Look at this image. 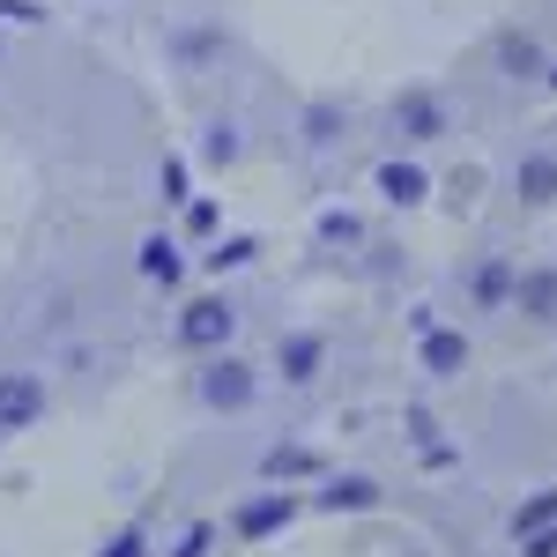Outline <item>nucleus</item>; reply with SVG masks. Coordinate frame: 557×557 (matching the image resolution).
Segmentation results:
<instances>
[{"label": "nucleus", "mask_w": 557, "mask_h": 557, "mask_svg": "<svg viewBox=\"0 0 557 557\" xmlns=\"http://www.w3.org/2000/svg\"><path fill=\"white\" fill-rule=\"evenodd\" d=\"M394 127L409 134V141H431V134H446V112H438V97H424V89H409V97L394 104Z\"/></svg>", "instance_id": "nucleus-7"}, {"label": "nucleus", "mask_w": 557, "mask_h": 557, "mask_svg": "<svg viewBox=\"0 0 557 557\" xmlns=\"http://www.w3.org/2000/svg\"><path fill=\"white\" fill-rule=\"evenodd\" d=\"M506 290H513V275H506L498 260H483V268H475V298H483V305H498Z\"/></svg>", "instance_id": "nucleus-18"}, {"label": "nucleus", "mask_w": 557, "mask_h": 557, "mask_svg": "<svg viewBox=\"0 0 557 557\" xmlns=\"http://www.w3.org/2000/svg\"><path fill=\"white\" fill-rule=\"evenodd\" d=\"M209 550H215V528H209V520H194V528H186L164 557H209Z\"/></svg>", "instance_id": "nucleus-19"}, {"label": "nucleus", "mask_w": 557, "mask_h": 557, "mask_svg": "<svg viewBox=\"0 0 557 557\" xmlns=\"http://www.w3.org/2000/svg\"><path fill=\"white\" fill-rule=\"evenodd\" d=\"M320 469V454H305V446H268L260 454V475L268 483H298V475H312Z\"/></svg>", "instance_id": "nucleus-8"}, {"label": "nucleus", "mask_w": 557, "mask_h": 557, "mask_svg": "<svg viewBox=\"0 0 557 557\" xmlns=\"http://www.w3.org/2000/svg\"><path fill=\"white\" fill-rule=\"evenodd\" d=\"M97 557H149V528H120V535H104V550Z\"/></svg>", "instance_id": "nucleus-20"}, {"label": "nucleus", "mask_w": 557, "mask_h": 557, "mask_svg": "<svg viewBox=\"0 0 557 557\" xmlns=\"http://www.w3.org/2000/svg\"><path fill=\"white\" fill-rule=\"evenodd\" d=\"M372 498H380V491H372V483H364V475H335V483H327V491H320V506H335V513H357V506H372Z\"/></svg>", "instance_id": "nucleus-12"}, {"label": "nucleus", "mask_w": 557, "mask_h": 557, "mask_svg": "<svg viewBox=\"0 0 557 557\" xmlns=\"http://www.w3.org/2000/svg\"><path fill=\"white\" fill-rule=\"evenodd\" d=\"M305 127H312V141H335V112H327V104H312V120H305Z\"/></svg>", "instance_id": "nucleus-24"}, {"label": "nucleus", "mask_w": 557, "mask_h": 557, "mask_svg": "<svg viewBox=\"0 0 557 557\" xmlns=\"http://www.w3.org/2000/svg\"><path fill=\"white\" fill-rule=\"evenodd\" d=\"M45 424V380L38 372H0V431Z\"/></svg>", "instance_id": "nucleus-3"}, {"label": "nucleus", "mask_w": 557, "mask_h": 557, "mask_svg": "<svg viewBox=\"0 0 557 557\" xmlns=\"http://www.w3.org/2000/svg\"><path fill=\"white\" fill-rule=\"evenodd\" d=\"M253 253H260L253 238H215L209 253H201V268H209V275H223V268H246Z\"/></svg>", "instance_id": "nucleus-15"}, {"label": "nucleus", "mask_w": 557, "mask_h": 557, "mask_svg": "<svg viewBox=\"0 0 557 557\" xmlns=\"http://www.w3.org/2000/svg\"><path fill=\"white\" fill-rule=\"evenodd\" d=\"M290 513H298V498H290V491H260V498H246V506L231 513V535H238V543H260V535L290 528Z\"/></svg>", "instance_id": "nucleus-4"}, {"label": "nucleus", "mask_w": 557, "mask_h": 557, "mask_svg": "<svg viewBox=\"0 0 557 557\" xmlns=\"http://www.w3.org/2000/svg\"><path fill=\"white\" fill-rule=\"evenodd\" d=\"M231 335H238V312H231V298H186L172 320V343L178 349H231Z\"/></svg>", "instance_id": "nucleus-2"}, {"label": "nucleus", "mask_w": 557, "mask_h": 557, "mask_svg": "<svg viewBox=\"0 0 557 557\" xmlns=\"http://www.w3.org/2000/svg\"><path fill=\"white\" fill-rule=\"evenodd\" d=\"M238 149H246L238 120H209V127H201V157H209V164H238Z\"/></svg>", "instance_id": "nucleus-9"}, {"label": "nucleus", "mask_w": 557, "mask_h": 557, "mask_svg": "<svg viewBox=\"0 0 557 557\" xmlns=\"http://www.w3.org/2000/svg\"><path fill=\"white\" fill-rule=\"evenodd\" d=\"M157 186H164V209H186V201H194V194H186V157H164Z\"/></svg>", "instance_id": "nucleus-16"}, {"label": "nucleus", "mask_w": 557, "mask_h": 557, "mask_svg": "<svg viewBox=\"0 0 557 557\" xmlns=\"http://www.w3.org/2000/svg\"><path fill=\"white\" fill-rule=\"evenodd\" d=\"M194 394H201V409H223V417H238V409H253L260 372L246 364V357H231V349H209V364L194 372Z\"/></svg>", "instance_id": "nucleus-1"}, {"label": "nucleus", "mask_w": 557, "mask_h": 557, "mask_svg": "<svg viewBox=\"0 0 557 557\" xmlns=\"http://www.w3.org/2000/svg\"><path fill=\"white\" fill-rule=\"evenodd\" d=\"M275 364H283V380H290V386H305V380H320L327 343H320V335H283V343H275Z\"/></svg>", "instance_id": "nucleus-6"}, {"label": "nucleus", "mask_w": 557, "mask_h": 557, "mask_svg": "<svg viewBox=\"0 0 557 557\" xmlns=\"http://www.w3.org/2000/svg\"><path fill=\"white\" fill-rule=\"evenodd\" d=\"M0 23H45L38 0H0Z\"/></svg>", "instance_id": "nucleus-23"}, {"label": "nucleus", "mask_w": 557, "mask_h": 557, "mask_svg": "<svg viewBox=\"0 0 557 557\" xmlns=\"http://www.w3.org/2000/svg\"><path fill=\"white\" fill-rule=\"evenodd\" d=\"M186 231L209 238V231H215V201H186Z\"/></svg>", "instance_id": "nucleus-22"}, {"label": "nucleus", "mask_w": 557, "mask_h": 557, "mask_svg": "<svg viewBox=\"0 0 557 557\" xmlns=\"http://www.w3.org/2000/svg\"><path fill=\"white\" fill-rule=\"evenodd\" d=\"M172 52L178 60H209V52H223V30H178Z\"/></svg>", "instance_id": "nucleus-17"}, {"label": "nucleus", "mask_w": 557, "mask_h": 557, "mask_svg": "<svg viewBox=\"0 0 557 557\" xmlns=\"http://www.w3.org/2000/svg\"><path fill=\"white\" fill-rule=\"evenodd\" d=\"M320 238H327V246H349V238H357V215H320Z\"/></svg>", "instance_id": "nucleus-21"}, {"label": "nucleus", "mask_w": 557, "mask_h": 557, "mask_svg": "<svg viewBox=\"0 0 557 557\" xmlns=\"http://www.w3.org/2000/svg\"><path fill=\"white\" fill-rule=\"evenodd\" d=\"M520 312L550 320V312H557V275H520Z\"/></svg>", "instance_id": "nucleus-14"}, {"label": "nucleus", "mask_w": 557, "mask_h": 557, "mask_svg": "<svg viewBox=\"0 0 557 557\" xmlns=\"http://www.w3.org/2000/svg\"><path fill=\"white\" fill-rule=\"evenodd\" d=\"M520 194H528V201H550L557 194V157H520Z\"/></svg>", "instance_id": "nucleus-11"}, {"label": "nucleus", "mask_w": 557, "mask_h": 557, "mask_svg": "<svg viewBox=\"0 0 557 557\" xmlns=\"http://www.w3.org/2000/svg\"><path fill=\"white\" fill-rule=\"evenodd\" d=\"M424 364L431 372H461L469 364V343L461 335H424Z\"/></svg>", "instance_id": "nucleus-13"}, {"label": "nucleus", "mask_w": 557, "mask_h": 557, "mask_svg": "<svg viewBox=\"0 0 557 557\" xmlns=\"http://www.w3.org/2000/svg\"><path fill=\"white\" fill-rule=\"evenodd\" d=\"M134 268H141L149 283H164V290H172L178 275H186V253H178V238H172V231H149V238L134 246Z\"/></svg>", "instance_id": "nucleus-5"}, {"label": "nucleus", "mask_w": 557, "mask_h": 557, "mask_svg": "<svg viewBox=\"0 0 557 557\" xmlns=\"http://www.w3.org/2000/svg\"><path fill=\"white\" fill-rule=\"evenodd\" d=\"M380 194L409 209V201H424V172H417V164H380Z\"/></svg>", "instance_id": "nucleus-10"}, {"label": "nucleus", "mask_w": 557, "mask_h": 557, "mask_svg": "<svg viewBox=\"0 0 557 557\" xmlns=\"http://www.w3.org/2000/svg\"><path fill=\"white\" fill-rule=\"evenodd\" d=\"M0 438H8V431H0Z\"/></svg>", "instance_id": "nucleus-25"}]
</instances>
